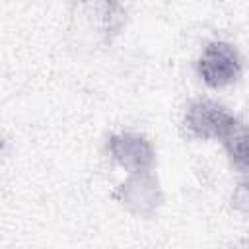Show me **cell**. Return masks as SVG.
<instances>
[{"label": "cell", "mask_w": 249, "mask_h": 249, "mask_svg": "<svg viewBox=\"0 0 249 249\" xmlns=\"http://www.w3.org/2000/svg\"><path fill=\"white\" fill-rule=\"evenodd\" d=\"M224 148H226L231 163L239 171L249 173V126L239 123L224 138Z\"/></svg>", "instance_id": "cell-5"}, {"label": "cell", "mask_w": 249, "mask_h": 249, "mask_svg": "<svg viewBox=\"0 0 249 249\" xmlns=\"http://www.w3.org/2000/svg\"><path fill=\"white\" fill-rule=\"evenodd\" d=\"M109 152L113 160L130 175L150 173L156 163V152L150 140L136 132H117L109 138Z\"/></svg>", "instance_id": "cell-3"}, {"label": "cell", "mask_w": 249, "mask_h": 249, "mask_svg": "<svg viewBox=\"0 0 249 249\" xmlns=\"http://www.w3.org/2000/svg\"><path fill=\"white\" fill-rule=\"evenodd\" d=\"M121 202L138 216H150L161 204V191L152 173L130 175L119 189Z\"/></svg>", "instance_id": "cell-4"}, {"label": "cell", "mask_w": 249, "mask_h": 249, "mask_svg": "<svg viewBox=\"0 0 249 249\" xmlns=\"http://www.w3.org/2000/svg\"><path fill=\"white\" fill-rule=\"evenodd\" d=\"M231 206L243 214H249V179L241 181L231 193Z\"/></svg>", "instance_id": "cell-6"}, {"label": "cell", "mask_w": 249, "mask_h": 249, "mask_svg": "<svg viewBox=\"0 0 249 249\" xmlns=\"http://www.w3.org/2000/svg\"><path fill=\"white\" fill-rule=\"evenodd\" d=\"M196 72L208 88L220 89L239 80L243 62L233 45L226 41H210L196 60Z\"/></svg>", "instance_id": "cell-1"}, {"label": "cell", "mask_w": 249, "mask_h": 249, "mask_svg": "<svg viewBox=\"0 0 249 249\" xmlns=\"http://www.w3.org/2000/svg\"><path fill=\"white\" fill-rule=\"evenodd\" d=\"M239 124L237 117L218 101L212 99H195L185 113L187 130L200 140L226 138Z\"/></svg>", "instance_id": "cell-2"}]
</instances>
